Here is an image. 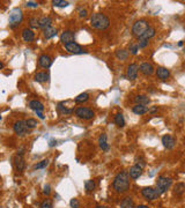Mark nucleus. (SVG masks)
<instances>
[{
    "label": "nucleus",
    "mask_w": 185,
    "mask_h": 208,
    "mask_svg": "<svg viewBox=\"0 0 185 208\" xmlns=\"http://www.w3.org/2000/svg\"><path fill=\"white\" fill-rule=\"evenodd\" d=\"M114 188L116 190V192L118 193H125L130 190L131 182H130V176L127 171H121L119 172L114 179Z\"/></svg>",
    "instance_id": "f257e3e1"
},
{
    "label": "nucleus",
    "mask_w": 185,
    "mask_h": 208,
    "mask_svg": "<svg viewBox=\"0 0 185 208\" xmlns=\"http://www.w3.org/2000/svg\"><path fill=\"white\" fill-rule=\"evenodd\" d=\"M90 25L95 29L104 30L106 28H109L110 20L106 15L102 14V13H95V14H93L91 19H90Z\"/></svg>",
    "instance_id": "f03ea898"
},
{
    "label": "nucleus",
    "mask_w": 185,
    "mask_h": 208,
    "mask_svg": "<svg viewBox=\"0 0 185 208\" xmlns=\"http://www.w3.org/2000/svg\"><path fill=\"white\" fill-rule=\"evenodd\" d=\"M149 28V23L148 21L142 19V20H138L135 22L133 27H132V33L134 36H137L138 38H140L142 35L145 34V31Z\"/></svg>",
    "instance_id": "7ed1b4c3"
},
{
    "label": "nucleus",
    "mask_w": 185,
    "mask_h": 208,
    "mask_svg": "<svg viewBox=\"0 0 185 208\" xmlns=\"http://www.w3.org/2000/svg\"><path fill=\"white\" fill-rule=\"evenodd\" d=\"M171 184H172V179L171 178L165 177V176H160L157 178V182H156V190L160 194H163L169 190Z\"/></svg>",
    "instance_id": "20e7f679"
},
{
    "label": "nucleus",
    "mask_w": 185,
    "mask_h": 208,
    "mask_svg": "<svg viewBox=\"0 0 185 208\" xmlns=\"http://www.w3.org/2000/svg\"><path fill=\"white\" fill-rule=\"evenodd\" d=\"M22 19H23L22 10H21L20 8H14L10 14V27L12 29L16 28V27L21 23Z\"/></svg>",
    "instance_id": "39448f33"
},
{
    "label": "nucleus",
    "mask_w": 185,
    "mask_h": 208,
    "mask_svg": "<svg viewBox=\"0 0 185 208\" xmlns=\"http://www.w3.org/2000/svg\"><path fill=\"white\" fill-rule=\"evenodd\" d=\"M75 116L79 117L80 119H83V120H90V119L94 118L95 116V112L93 111L89 108H85V106H79L75 109Z\"/></svg>",
    "instance_id": "423d86ee"
},
{
    "label": "nucleus",
    "mask_w": 185,
    "mask_h": 208,
    "mask_svg": "<svg viewBox=\"0 0 185 208\" xmlns=\"http://www.w3.org/2000/svg\"><path fill=\"white\" fill-rule=\"evenodd\" d=\"M13 129H14V132L17 135H20V137H23L25 134H29L30 129L27 127V125H25V120H17V121H15L14 125H13Z\"/></svg>",
    "instance_id": "0eeeda50"
},
{
    "label": "nucleus",
    "mask_w": 185,
    "mask_h": 208,
    "mask_svg": "<svg viewBox=\"0 0 185 208\" xmlns=\"http://www.w3.org/2000/svg\"><path fill=\"white\" fill-rule=\"evenodd\" d=\"M142 197L146 199V200H149V201H153V200H156V199L160 197V193L157 192V190L154 187H144L142 191Z\"/></svg>",
    "instance_id": "6e6552de"
},
{
    "label": "nucleus",
    "mask_w": 185,
    "mask_h": 208,
    "mask_svg": "<svg viewBox=\"0 0 185 208\" xmlns=\"http://www.w3.org/2000/svg\"><path fill=\"white\" fill-rule=\"evenodd\" d=\"M65 48L70 53H74V55H81V53H85L86 52L83 48L78 44V43H75V42L70 43V44H66Z\"/></svg>",
    "instance_id": "1a4fd4ad"
},
{
    "label": "nucleus",
    "mask_w": 185,
    "mask_h": 208,
    "mask_svg": "<svg viewBox=\"0 0 185 208\" xmlns=\"http://www.w3.org/2000/svg\"><path fill=\"white\" fill-rule=\"evenodd\" d=\"M138 72H139V65L138 64H131L129 67H127V72H126V76L127 79L133 81V80L137 79L138 76Z\"/></svg>",
    "instance_id": "9d476101"
},
{
    "label": "nucleus",
    "mask_w": 185,
    "mask_h": 208,
    "mask_svg": "<svg viewBox=\"0 0 185 208\" xmlns=\"http://www.w3.org/2000/svg\"><path fill=\"white\" fill-rule=\"evenodd\" d=\"M75 40V34L74 31H72V30H65L61 36H60V40L64 43V44H70V43H73Z\"/></svg>",
    "instance_id": "9b49d317"
},
{
    "label": "nucleus",
    "mask_w": 185,
    "mask_h": 208,
    "mask_svg": "<svg viewBox=\"0 0 185 208\" xmlns=\"http://www.w3.org/2000/svg\"><path fill=\"white\" fill-rule=\"evenodd\" d=\"M162 144L167 149H172L176 146V139L172 137V135H163L162 137Z\"/></svg>",
    "instance_id": "f8f14e48"
},
{
    "label": "nucleus",
    "mask_w": 185,
    "mask_h": 208,
    "mask_svg": "<svg viewBox=\"0 0 185 208\" xmlns=\"http://www.w3.org/2000/svg\"><path fill=\"white\" fill-rule=\"evenodd\" d=\"M141 175H142V168H141L140 165H138V164L131 167L130 170H129V176H130V178L132 179L139 178Z\"/></svg>",
    "instance_id": "ddd939ff"
},
{
    "label": "nucleus",
    "mask_w": 185,
    "mask_h": 208,
    "mask_svg": "<svg viewBox=\"0 0 185 208\" xmlns=\"http://www.w3.org/2000/svg\"><path fill=\"white\" fill-rule=\"evenodd\" d=\"M14 164H15V168H16V171L22 172L25 168V160H23V156L20 155V154H17L14 159Z\"/></svg>",
    "instance_id": "4468645a"
},
{
    "label": "nucleus",
    "mask_w": 185,
    "mask_h": 208,
    "mask_svg": "<svg viewBox=\"0 0 185 208\" xmlns=\"http://www.w3.org/2000/svg\"><path fill=\"white\" fill-rule=\"evenodd\" d=\"M52 64V59L50 58V56L48 55H42L38 58V65L42 68H49Z\"/></svg>",
    "instance_id": "2eb2a0df"
},
{
    "label": "nucleus",
    "mask_w": 185,
    "mask_h": 208,
    "mask_svg": "<svg viewBox=\"0 0 185 208\" xmlns=\"http://www.w3.org/2000/svg\"><path fill=\"white\" fill-rule=\"evenodd\" d=\"M139 69H140V72L144 75H152L154 73V67L149 63H142L139 66Z\"/></svg>",
    "instance_id": "dca6fc26"
},
{
    "label": "nucleus",
    "mask_w": 185,
    "mask_h": 208,
    "mask_svg": "<svg viewBox=\"0 0 185 208\" xmlns=\"http://www.w3.org/2000/svg\"><path fill=\"white\" fill-rule=\"evenodd\" d=\"M156 75H157V78L161 80H167L169 79V76H170V71L168 68H165V67H157L156 69Z\"/></svg>",
    "instance_id": "f3484780"
},
{
    "label": "nucleus",
    "mask_w": 185,
    "mask_h": 208,
    "mask_svg": "<svg viewBox=\"0 0 185 208\" xmlns=\"http://www.w3.org/2000/svg\"><path fill=\"white\" fill-rule=\"evenodd\" d=\"M22 38L25 42H33L35 40V33L31 29L25 28V29L22 30Z\"/></svg>",
    "instance_id": "a211bd4d"
},
{
    "label": "nucleus",
    "mask_w": 185,
    "mask_h": 208,
    "mask_svg": "<svg viewBox=\"0 0 185 208\" xmlns=\"http://www.w3.org/2000/svg\"><path fill=\"white\" fill-rule=\"evenodd\" d=\"M57 34H58V30H57V28L52 27V25H51V27H48V28H45V29L43 30V35H44V37L46 40H50L52 37H55Z\"/></svg>",
    "instance_id": "6ab92c4d"
},
{
    "label": "nucleus",
    "mask_w": 185,
    "mask_h": 208,
    "mask_svg": "<svg viewBox=\"0 0 185 208\" xmlns=\"http://www.w3.org/2000/svg\"><path fill=\"white\" fill-rule=\"evenodd\" d=\"M34 79H35L36 82H46L50 79V74L48 72H38L35 74Z\"/></svg>",
    "instance_id": "aec40b11"
},
{
    "label": "nucleus",
    "mask_w": 185,
    "mask_h": 208,
    "mask_svg": "<svg viewBox=\"0 0 185 208\" xmlns=\"http://www.w3.org/2000/svg\"><path fill=\"white\" fill-rule=\"evenodd\" d=\"M29 108L33 109L34 111H43L44 110V105L42 102L37 101V99H34V101H30L29 102Z\"/></svg>",
    "instance_id": "412c9836"
},
{
    "label": "nucleus",
    "mask_w": 185,
    "mask_h": 208,
    "mask_svg": "<svg viewBox=\"0 0 185 208\" xmlns=\"http://www.w3.org/2000/svg\"><path fill=\"white\" fill-rule=\"evenodd\" d=\"M156 34V29L154 28V27H150L149 25V28L146 30L145 31V34L141 36L139 40H149L152 37H154Z\"/></svg>",
    "instance_id": "4be33fe9"
},
{
    "label": "nucleus",
    "mask_w": 185,
    "mask_h": 208,
    "mask_svg": "<svg viewBox=\"0 0 185 208\" xmlns=\"http://www.w3.org/2000/svg\"><path fill=\"white\" fill-rule=\"evenodd\" d=\"M132 111H133L135 114H139V116H141V114H147V112H148V108H147V106H145V105L135 104L134 106L132 108Z\"/></svg>",
    "instance_id": "5701e85b"
},
{
    "label": "nucleus",
    "mask_w": 185,
    "mask_h": 208,
    "mask_svg": "<svg viewBox=\"0 0 185 208\" xmlns=\"http://www.w3.org/2000/svg\"><path fill=\"white\" fill-rule=\"evenodd\" d=\"M120 208H134V202L131 197H126L120 201Z\"/></svg>",
    "instance_id": "b1692460"
},
{
    "label": "nucleus",
    "mask_w": 185,
    "mask_h": 208,
    "mask_svg": "<svg viewBox=\"0 0 185 208\" xmlns=\"http://www.w3.org/2000/svg\"><path fill=\"white\" fill-rule=\"evenodd\" d=\"M51 23H52V19L50 16H43L40 19V28H42L43 30L48 27H51Z\"/></svg>",
    "instance_id": "393cba45"
},
{
    "label": "nucleus",
    "mask_w": 185,
    "mask_h": 208,
    "mask_svg": "<svg viewBox=\"0 0 185 208\" xmlns=\"http://www.w3.org/2000/svg\"><path fill=\"white\" fill-rule=\"evenodd\" d=\"M134 102L137 104H140V105H146L150 102V98L146 95H138L134 97Z\"/></svg>",
    "instance_id": "a878e982"
},
{
    "label": "nucleus",
    "mask_w": 185,
    "mask_h": 208,
    "mask_svg": "<svg viewBox=\"0 0 185 208\" xmlns=\"http://www.w3.org/2000/svg\"><path fill=\"white\" fill-rule=\"evenodd\" d=\"M98 144L100 147L102 148V150H108L109 149V144H108V138H106V134H101L100 139H98Z\"/></svg>",
    "instance_id": "bb28decb"
},
{
    "label": "nucleus",
    "mask_w": 185,
    "mask_h": 208,
    "mask_svg": "<svg viewBox=\"0 0 185 208\" xmlns=\"http://www.w3.org/2000/svg\"><path fill=\"white\" fill-rule=\"evenodd\" d=\"M174 192L176 195H182L185 193V184L184 183H177L174 186Z\"/></svg>",
    "instance_id": "cd10ccee"
},
{
    "label": "nucleus",
    "mask_w": 185,
    "mask_h": 208,
    "mask_svg": "<svg viewBox=\"0 0 185 208\" xmlns=\"http://www.w3.org/2000/svg\"><path fill=\"white\" fill-rule=\"evenodd\" d=\"M89 99V94L88 93H82L75 97V103H86Z\"/></svg>",
    "instance_id": "c85d7f7f"
},
{
    "label": "nucleus",
    "mask_w": 185,
    "mask_h": 208,
    "mask_svg": "<svg viewBox=\"0 0 185 208\" xmlns=\"http://www.w3.org/2000/svg\"><path fill=\"white\" fill-rule=\"evenodd\" d=\"M115 123L118 127H124L125 126V119L121 114H117L115 116Z\"/></svg>",
    "instance_id": "c756f323"
},
{
    "label": "nucleus",
    "mask_w": 185,
    "mask_h": 208,
    "mask_svg": "<svg viewBox=\"0 0 185 208\" xmlns=\"http://www.w3.org/2000/svg\"><path fill=\"white\" fill-rule=\"evenodd\" d=\"M116 57H117L119 60L127 59V57H129V51H126V50H118V51H116Z\"/></svg>",
    "instance_id": "7c9ffc66"
},
{
    "label": "nucleus",
    "mask_w": 185,
    "mask_h": 208,
    "mask_svg": "<svg viewBox=\"0 0 185 208\" xmlns=\"http://www.w3.org/2000/svg\"><path fill=\"white\" fill-rule=\"evenodd\" d=\"M25 125H27V127L29 129H35V127H37V125H38V123H37V120L34 118H29L25 120Z\"/></svg>",
    "instance_id": "2f4dec72"
},
{
    "label": "nucleus",
    "mask_w": 185,
    "mask_h": 208,
    "mask_svg": "<svg viewBox=\"0 0 185 208\" xmlns=\"http://www.w3.org/2000/svg\"><path fill=\"white\" fill-rule=\"evenodd\" d=\"M29 25H30V28H34V29L40 28V19H37V17H31L29 20Z\"/></svg>",
    "instance_id": "473e14b6"
},
{
    "label": "nucleus",
    "mask_w": 185,
    "mask_h": 208,
    "mask_svg": "<svg viewBox=\"0 0 185 208\" xmlns=\"http://www.w3.org/2000/svg\"><path fill=\"white\" fill-rule=\"evenodd\" d=\"M85 187L86 190L88 191V192H91V191H94V188H95V182L94 180H86L85 182Z\"/></svg>",
    "instance_id": "72a5a7b5"
},
{
    "label": "nucleus",
    "mask_w": 185,
    "mask_h": 208,
    "mask_svg": "<svg viewBox=\"0 0 185 208\" xmlns=\"http://www.w3.org/2000/svg\"><path fill=\"white\" fill-rule=\"evenodd\" d=\"M52 4H53V6H56V7H67V6H68V1H64V0H53Z\"/></svg>",
    "instance_id": "f704fd0d"
},
{
    "label": "nucleus",
    "mask_w": 185,
    "mask_h": 208,
    "mask_svg": "<svg viewBox=\"0 0 185 208\" xmlns=\"http://www.w3.org/2000/svg\"><path fill=\"white\" fill-rule=\"evenodd\" d=\"M40 208H53V203L50 199H45L44 201L40 203Z\"/></svg>",
    "instance_id": "c9c22d12"
},
{
    "label": "nucleus",
    "mask_w": 185,
    "mask_h": 208,
    "mask_svg": "<svg viewBox=\"0 0 185 208\" xmlns=\"http://www.w3.org/2000/svg\"><path fill=\"white\" fill-rule=\"evenodd\" d=\"M58 110H59V111H61L63 114H72V112H73V110H72V109H67L66 106H63V104H61V103L58 104Z\"/></svg>",
    "instance_id": "e433bc0d"
},
{
    "label": "nucleus",
    "mask_w": 185,
    "mask_h": 208,
    "mask_svg": "<svg viewBox=\"0 0 185 208\" xmlns=\"http://www.w3.org/2000/svg\"><path fill=\"white\" fill-rule=\"evenodd\" d=\"M70 205H71V207L72 208H79L80 207V203H79V200L78 199H71V201H70Z\"/></svg>",
    "instance_id": "4c0bfd02"
},
{
    "label": "nucleus",
    "mask_w": 185,
    "mask_h": 208,
    "mask_svg": "<svg viewBox=\"0 0 185 208\" xmlns=\"http://www.w3.org/2000/svg\"><path fill=\"white\" fill-rule=\"evenodd\" d=\"M130 51H131V53H132V55H137V53H138V51H139V45L138 44L131 45Z\"/></svg>",
    "instance_id": "58836bf2"
},
{
    "label": "nucleus",
    "mask_w": 185,
    "mask_h": 208,
    "mask_svg": "<svg viewBox=\"0 0 185 208\" xmlns=\"http://www.w3.org/2000/svg\"><path fill=\"white\" fill-rule=\"evenodd\" d=\"M48 164H49V161H48V160H43L40 163H38L37 165H36L35 168L36 169H43V168H45Z\"/></svg>",
    "instance_id": "ea45409f"
},
{
    "label": "nucleus",
    "mask_w": 185,
    "mask_h": 208,
    "mask_svg": "<svg viewBox=\"0 0 185 208\" xmlns=\"http://www.w3.org/2000/svg\"><path fill=\"white\" fill-rule=\"evenodd\" d=\"M138 45H139V48H146V46L148 45V40H139Z\"/></svg>",
    "instance_id": "a19ab883"
},
{
    "label": "nucleus",
    "mask_w": 185,
    "mask_h": 208,
    "mask_svg": "<svg viewBox=\"0 0 185 208\" xmlns=\"http://www.w3.org/2000/svg\"><path fill=\"white\" fill-rule=\"evenodd\" d=\"M25 6H27V7H37V6H38V2H36V1H27V2H25Z\"/></svg>",
    "instance_id": "79ce46f5"
},
{
    "label": "nucleus",
    "mask_w": 185,
    "mask_h": 208,
    "mask_svg": "<svg viewBox=\"0 0 185 208\" xmlns=\"http://www.w3.org/2000/svg\"><path fill=\"white\" fill-rule=\"evenodd\" d=\"M87 15H88V13H87V10H79V16H80V17H87Z\"/></svg>",
    "instance_id": "37998d69"
},
{
    "label": "nucleus",
    "mask_w": 185,
    "mask_h": 208,
    "mask_svg": "<svg viewBox=\"0 0 185 208\" xmlns=\"http://www.w3.org/2000/svg\"><path fill=\"white\" fill-rule=\"evenodd\" d=\"M43 192H44L45 194H48V195H49V194L51 193L50 186H49V185H46V186H45V187H44V191H43Z\"/></svg>",
    "instance_id": "c03bdc74"
},
{
    "label": "nucleus",
    "mask_w": 185,
    "mask_h": 208,
    "mask_svg": "<svg viewBox=\"0 0 185 208\" xmlns=\"http://www.w3.org/2000/svg\"><path fill=\"white\" fill-rule=\"evenodd\" d=\"M36 112V114L38 116V118H40V119H44L45 117H44V114H42V111H35Z\"/></svg>",
    "instance_id": "a18cd8bd"
},
{
    "label": "nucleus",
    "mask_w": 185,
    "mask_h": 208,
    "mask_svg": "<svg viewBox=\"0 0 185 208\" xmlns=\"http://www.w3.org/2000/svg\"><path fill=\"white\" fill-rule=\"evenodd\" d=\"M156 111H157V106H154V108H152V109H148V112H149V114H155Z\"/></svg>",
    "instance_id": "49530a36"
},
{
    "label": "nucleus",
    "mask_w": 185,
    "mask_h": 208,
    "mask_svg": "<svg viewBox=\"0 0 185 208\" xmlns=\"http://www.w3.org/2000/svg\"><path fill=\"white\" fill-rule=\"evenodd\" d=\"M135 208H149L148 206H146V205H139L138 207H135Z\"/></svg>",
    "instance_id": "de8ad7c7"
},
{
    "label": "nucleus",
    "mask_w": 185,
    "mask_h": 208,
    "mask_svg": "<svg viewBox=\"0 0 185 208\" xmlns=\"http://www.w3.org/2000/svg\"><path fill=\"white\" fill-rule=\"evenodd\" d=\"M95 208H108L106 206H96Z\"/></svg>",
    "instance_id": "09e8293b"
},
{
    "label": "nucleus",
    "mask_w": 185,
    "mask_h": 208,
    "mask_svg": "<svg viewBox=\"0 0 185 208\" xmlns=\"http://www.w3.org/2000/svg\"><path fill=\"white\" fill-rule=\"evenodd\" d=\"M2 68H4V64L0 61V69H2Z\"/></svg>",
    "instance_id": "8fccbe9b"
},
{
    "label": "nucleus",
    "mask_w": 185,
    "mask_h": 208,
    "mask_svg": "<svg viewBox=\"0 0 185 208\" xmlns=\"http://www.w3.org/2000/svg\"><path fill=\"white\" fill-rule=\"evenodd\" d=\"M0 120H1V114H0Z\"/></svg>",
    "instance_id": "3c124183"
},
{
    "label": "nucleus",
    "mask_w": 185,
    "mask_h": 208,
    "mask_svg": "<svg viewBox=\"0 0 185 208\" xmlns=\"http://www.w3.org/2000/svg\"><path fill=\"white\" fill-rule=\"evenodd\" d=\"M184 51H185V50H184Z\"/></svg>",
    "instance_id": "603ef678"
}]
</instances>
